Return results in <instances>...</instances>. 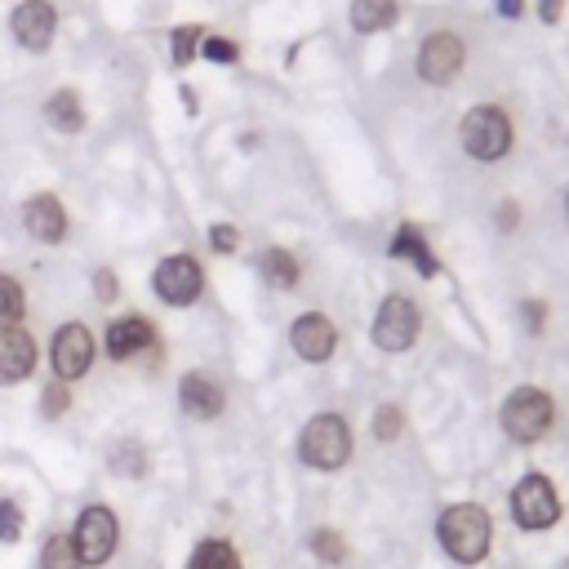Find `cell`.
Returning a JSON list of instances; mask_svg holds the SVG:
<instances>
[{"instance_id": "cell-12", "label": "cell", "mask_w": 569, "mask_h": 569, "mask_svg": "<svg viewBox=\"0 0 569 569\" xmlns=\"http://www.w3.org/2000/svg\"><path fill=\"white\" fill-rule=\"evenodd\" d=\"M289 342H293V351H298L302 360L320 365V360H329V356H333V347H338V329H333V320H329V316L307 311V316H298V320H293Z\"/></svg>"}, {"instance_id": "cell-2", "label": "cell", "mask_w": 569, "mask_h": 569, "mask_svg": "<svg viewBox=\"0 0 569 569\" xmlns=\"http://www.w3.org/2000/svg\"><path fill=\"white\" fill-rule=\"evenodd\" d=\"M298 458L316 471H338L351 458V427L342 413H316L298 436Z\"/></svg>"}, {"instance_id": "cell-30", "label": "cell", "mask_w": 569, "mask_h": 569, "mask_svg": "<svg viewBox=\"0 0 569 569\" xmlns=\"http://www.w3.org/2000/svg\"><path fill=\"white\" fill-rule=\"evenodd\" d=\"M200 53H204L209 62H222V67L240 58V49H236L231 40H222V36H204V40H200Z\"/></svg>"}, {"instance_id": "cell-29", "label": "cell", "mask_w": 569, "mask_h": 569, "mask_svg": "<svg viewBox=\"0 0 569 569\" xmlns=\"http://www.w3.org/2000/svg\"><path fill=\"white\" fill-rule=\"evenodd\" d=\"M67 405H71L67 382H62V378H53V382L44 387V396H40V413H44V418H58V413H67Z\"/></svg>"}, {"instance_id": "cell-26", "label": "cell", "mask_w": 569, "mask_h": 569, "mask_svg": "<svg viewBox=\"0 0 569 569\" xmlns=\"http://www.w3.org/2000/svg\"><path fill=\"white\" fill-rule=\"evenodd\" d=\"M200 40H204V36H200V27H196V22H187V27H178V31H173V62H178V67H187V62L196 58V49H200Z\"/></svg>"}, {"instance_id": "cell-36", "label": "cell", "mask_w": 569, "mask_h": 569, "mask_svg": "<svg viewBox=\"0 0 569 569\" xmlns=\"http://www.w3.org/2000/svg\"><path fill=\"white\" fill-rule=\"evenodd\" d=\"M560 18V0H542V22H556Z\"/></svg>"}, {"instance_id": "cell-27", "label": "cell", "mask_w": 569, "mask_h": 569, "mask_svg": "<svg viewBox=\"0 0 569 569\" xmlns=\"http://www.w3.org/2000/svg\"><path fill=\"white\" fill-rule=\"evenodd\" d=\"M22 525H27L22 507L13 498H0V542H18L22 538Z\"/></svg>"}, {"instance_id": "cell-31", "label": "cell", "mask_w": 569, "mask_h": 569, "mask_svg": "<svg viewBox=\"0 0 569 569\" xmlns=\"http://www.w3.org/2000/svg\"><path fill=\"white\" fill-rule=\"evenodd\" d=\"M209 244H213L218 253H236V249H240V231H236L231 222H213V227H209Z\"/></svg>"}, {"instance_id": "cell-21", "label": "cell", "mask_w": 569, "mask_h": 569, "mask_svg": "<svg viewBox=\"0 0 569 569\" xmlns=\"http://www.w3.org/2000/svg\"><path fill=\"white\" fill-rule=\"evenodd\" d=\"M396 0H351V27L356 31H387L396 22Z\"/></svg>"}, {"instance_id": "cell-10", "label": "cell", "mask_w": 569, "mask_h": 569, "mask_svg": "<svg viewBox=\"0 0 569 569\" xmlns=\"http://www.w3.org/2000/svg\"><path fill=\"white\" fill-rule=\"evenodd\" d=\"M49 360H53V378H62V382L89 373V365H93V333H89L80 320L62 325V329L53 333V351H49Z\"/></svg>"}, {"instance_id": "cell-15", "label": "cell", "mask_w": 569, "mask_h": 569, "mask_svg": "<svg viewBox=\"0 0 569 569\" xmlns=\"http://www.w3.org/2000/svg\"><path fill=\"white\" fill-rule=\"evenodd\" d=\"M178 405H182V413H187V418L209 422V418H218V413H222L227 396H222V387H218L209 373H187V378L178 382Z\"/></svg>"}, {"instance_id": "cell-17", "label": "cell", "mask_w": 569, "mask_h": 569, "mask_svg": "<svg viewBox=\"0 0 569 569\" xmlns=\"http://www.w3.org/2000/svg\"><path fill=\"white\" fill-rule=\"evenodd\" d=\"M44 120L58 129V133H80L84 129V107L71 89H53L49 102H44Z\"/></svg>"}, {"instance_id": "cell-35", "label": "cell", "mask_w": 569, "mask_h": 569, "mask_svg": "<svg viewBox=\"0 0 569 569\" xmlns=\"http://www.w3.org/2000/svg\"><path fill=\"white\" fill-rule=\"evenodd\" d=\"M520 9H525V0H498V13L502 18H520Z\"/></svg>"}, {"instance_id": "cell-8", "label": "cell", "mask_w": 569, "mask_h": 569, "mask_svg": "<svg viewBox=\"0 0 569 569\" xmlns=\"http://www.w3.org/2000/svg\"><path fill=\"white\" fill-rule=\"evenodd\" d=\"M151 284H156V293H160L169 307H187V302L200 298L204 276H200V262H196V258L173 253V258H164V262L151 271Z\"/></svg>"}, {"instance_id": "cell-11", "label": "cell", "mask_w": 569, "mask_h": 569, "mask_svg": "<svg viewBox=\"0 0 569 569\" xmlns=\"http://www.w3.org/2000/svg\"><path fill=\"white\" fill-rule=\"evenodd\" d=\"M13 40L22 44V49H31V53H40V49H49V40H53V27H58V13H53V4L49 0H22L18 9H13Z\"/></svg>"}, {"instance_id": "cell-18", "label": "cell", "mask_w": 569, "mask_h": 569, "mask_svg": "<svg viewBox=\"0 0 569 569\" xmlns=\"http://www.w3.org/2000/svg\"><path fill=\"white\" fill-rule=\"evenodd\" d=\"M391 258H409V262H413V267H418V271H422L427 280H431V276L440 271L418 227H400V231H396V240H391Z\"/></svg>"}, {"instance_id": "cell-33", "label": "cell", "mask_w": 569, "mask_h": 569, "mask_svg": "<svg viewBox=\"0 0 569 569\" xmlns=\"http://www.w3.org/2000/svg\"><path fill=\"white\" fill-rule=\"evenodd\" d=\"M516 209H520L516 200H502V213H498V227H502V231H511V227H516Z\"/></svg>"}, {"instance_id": "cell-20", "label": "cell", "mask_w": 569, "mask_h": 569, "mask_svg": "<svg viewBox=\"0 0 569 569\" xmlns=\"http://www.w3.org/2000/svg\"><path fill=\"white\" fill-rule=\"evenodd\" d=\"M258 271H262V280L276 284V289H293V284H298V258H293L289 249H262V253H258Z\"/></svg>"}, {"instance_id": "cell-6", "label": "cell", "mask_w": 569, "mask_h": 569, "mask_svg": "<svg viewBox=\"0 0 569 569\" xmlns=\"http://www.w3.org/2000/svg\"><path fill=\"white\" fill-rule=\"evenodd\" d=\"M71 542H76L80 565H93V569H98V565H107V560H111V551H116V542H120V525H116L111 507H102V502L84 507V511L76 516Z\"/></svg>"}, {"instance_id": "cell-22", "label": "cell", "mask_w": 569, "mask_h": 569, "mask_svg": "<svg viewBox=\"0 0 569 569\" xmlns=\"http://www.w3.org/2000/svg\"><path fill=\"white\" fill-rule=\"evenodd\" d=\"M40 569H84L80 556H76L71 533H49V538H44V547H40Z\"/></svg>"}, {"instance_id": "cell-1", "label": "cell", "mask_w": 569, "mask_h": 569, "mask_svg": "<svg viewBox=\"0 0 569 569\" xmlns=\"http://www.w3.org/2000/svg\"><path fill=\"white\" fill-rule=\"evenodd\" d=\"M436 538H440L449 560L480 565L489 556V547H493V520H489V511L480 502H453V507L440 511Z\"/></svg>"}, {"instance_id": "cell-28", "label": "cell", "mask_w": 569, "mask_h": 569, "mask_svg": "<svg viewBox=\"0 0 569 569\" xmlns=\"http://www.w3.org/2000/svg\"><path fill=\"white\" fill-rule=\"evenodd\" d=\"M400 427H405L400 405H382V409L373 413V436H378V440H396V436H400Z\"/></svg>"}, {"instance_id": "cell-25", "label": "cell", "mask_w": 569, "mask_h": 569, "mask_svg": "<svg viewBox=\"0 0 569 569\" xmlns=\"http://www.w3.org/2000/svg\"><path fill=\"white\" fill-rule=\"evenodd\" d=\"M111 471H116V476H142V471H147L142 445H116V453H111Z\"/></svg>"}, {"instance_id": "cell-13", "label": "cell", "mask_w": 569, "mask_h": 569, "mask_svg": "<svg viewBox=\"0 0 569 569\" xmlns=\"http://www.w3.org/2000/svg\"><path fill=\"white\" fill-rule=\"evenodd\" d=\"M22 227L40 240V244H58L67 236V209L58 196H31L22 204Z\"/></svg>"}, {"instance_id": "cell-32", "label": "cell", "mask_w": 569, "mask_h": 569, "mask_svg": "<svg viewBox=\"0 0 569 569\" xmlns=\"http://www.w3.org/2000/svg\"><path fill=\"white\" fill-rule=\"evenodd\" d=\"M93 284H98V298H102V302L116 298V276H111V271H93Z\"/></svg>"}, {"instance_id": "cell-4", "label": "cell", "mask_w": 569, "mask_h": 569, "mask_svg": "<svg viewBox=\"0 0 569 569\" xmlns=\"http://www.w3.org/2000/svg\"><path fill=\"white\" fill-rule=\"evenodd\" d=\"M507 507H511V520H516L520 529H529V533L551 529V525L560 520V493H556V485H551L542 471H525V476L516 480Z\"/></svg>"}, {"instance_id": "cell-24", "label": "cell", "mask_w": 569, "mask_h": 569, "mask_svg": "<svg viewBox=\"0 0 569 569\" xmlns=\"http://www.w3.org/2000/svg\"><path fill=\"white\" fill-rule=\"evenodd\" d=\"M307 547L316 551V560H325V565H342L347 560V542H342V533L338 529H316L311 538H307Z\"/></svg>"}, {"instance_id": "cell-7", "label": "cell", "mask_w": 569, "mask_h": 569, "mask_svg": "<svg viewBox=\"0 0 569 569\" xmlns=\"http://www.w3.org/2000/svg\"><path fill=\"white\" fill-rule=\"evenodd\" d=\"M418 329H422V320H418V307H413L409 298L391 293V298L378 302V316H373V342H378L382 351H409L413 338H418Z\"/></svg>"}, {"instance_id": "cell-5", "label": "cell", "mask_w": 569, "mask_h": 569, "mask_svg": "<svg viewBox=\"0 0 569 569\" xmlns=\"http://www.w3.org/2000/svg\"><path fill=\"white\" fill-rule=\"evenodd\" d=\"M458 138L471 160H498L511 147V120L498 107H471L458 124Z\"/></svg>"}, {"instance_id": "cell-3", "label": "cell", "mask_w": 569, "mask_h": 569, "mask_svg": "<svg viewBox=\"0 0 569 569\" xmlns=\"http://www.w3.org/2000/svg\"><path fill=\"white\" fill-rule=\"evenodd\" d=\"M502 431L516 440V445H533L551 431V418H556V405L542 387H516L507 400H502Z\"/></svg>"}, {"instance_id": "cell-23", "label": "cell", "mask_w": 569, "mask_h": 569, "mask_svg": "<svg viewBox=\"0 0 569 569\" xmlns=\"http://www.w3.org/2000/svg\"><path fill=\"white\" fill-rule=\"evenodd\" d=\"M22 311H27L22 284L0 271V329H18V325H22Z\"/></svg>"}, {"instance_id": "cell-34", "label": "cell", "mask_w": 569, "mask_h": 569, "mask_svg": "<svg viewBox=\"0 0 569 569\" xmlns=\"http://www.w3.org/2000/svg\"><path fill=\"white\" fill-rule=\"evenodd\" d=\"M542 311H547L542 302H525V320H529V329H533V333L542 329Z\"/></svg>"}, {"instance_id": "cell-16", "label": "cell", "mask_w": 569, "mask_h": 569, "mask_svg": "<svg viewBox=\"0 0 569 569\" xmlns=\"http://www.w3.org/2000/svg\"><path fill=\"white\" fill-rule=\"evenodd\" d=\"M36 369V342L27 329H0V382H22Z\"/></svg>"}, {"instance_id": "cell-9", "label": "cell", "mask_w": 569, "mask_h": 569, "mask_svg": "<svg viewBox=\"0 0 569 569\" xmlns=\"http://www.w3.org/2000/svg\"><path fill=\"white\" fill-rule=\"evenodd\" d=\"M462 58H467L462 40H458L453 31H436V36H427L422 49H418V76H422L427 84H449V80H458Z\"/></svg>"}, {"instance_id": "cell-19", "label": "cell", "mask_w": 569, "mask_h": 569, "mask_svg": "<svg viewBox=\"0 0 569 569\" xmlns=\"http://www.w3.org/2000/svg\"><path fill=\"white\" fill-rule=\"evenodd\" d=\"M187 569H240V551L227 538H200Z\"/></svg>"}, {"instance_id": "cell-14", "label": "cell", "mask_w": 569, "mask_h": 569, "mask_svg": "<svg viewBox=\"0 0 569 569\" xmlns=\"http://www.w3.org/2000/svg\"><path fill=\"white\" fill-rule=\"evenodd\" d=\"M151 347H156L151 320H142V316H120V320H111V329H107V356H111V360H133V356H142V351H151Z\"/></svg>"}]
</instances>
